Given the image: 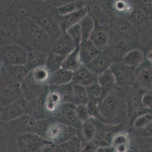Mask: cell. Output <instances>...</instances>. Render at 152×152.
<instances>
[{"mask_svg": "<svg viewBox=\"0 0 152 152\" xmlns=\"http://www.w3.org/2000/svg\"><path fill=\"white\" fill-rule=\"evenodd\" d=\"M65 33L72 40L76 48L80 46L83 41V35L79 23L67 29Z\"/></svg>", "mask_w": 152, "mask_h": 152, "instance_id": "cell-37", "label": "cell"}, {"mask_svg": "<svg viewBox=\"0 0 152 152\" xmlns=\"http://www.w3.org/2000/svg\"><path fill=\"white\" fill-rule=\"evenodd\" d=\"M111 68L115 77L116 86L129 87L135 83V67L127 66L120 62L114 63Z\"/></svg>", "mask_w": 152, "mask_h": 152, "instance_id": "cell-9", "label": "cell"}, {"mask_svg": "<svg viewBox=\"0 0 152 152\" xmlns=\"http://www.w3.org/2000/svg\"><path fill=\"white\" fill-rule=\"evenodd\" d=\"M76 111L78 118L82 123L90 118L87 104L76 106Z\"/></svg>", "mask_w": 152, "mask_h": 152, "instance_id": "cell-40", "label": "cell"}, {"mask_svg": "<svg viewBox=\"0 0 152 152\" xmlns=\"http://www.w3.org/2000/svg\"><path fill=\"white\" fill-rule=\"evenodd\" d=\"M37 23L47 34L49 35V33L50 32L52 29V24L50 21L45 18H42L39 19H38Z\"/></svg>", "mask_w": 152, "mask_h": 152, "instance_id": "cell-43", "label": "cell"}, {"mask_svg": "<svg viewBox=\"0 0 152 152\" xmlns=\"http://www.w3.org/2000/svg\"><path fill=\"white\" fill-rule=\"evenodd\" d=\"M26 102L23 98L10 104L1 107L0 119L1 121L8 123L26 114Z\"/></svg>", "mask_w": 152, "mask_h": 152, "instance_id": "cell-11", "label": "cell"}, {"mask_svg": "<svg viewBox=\"0 0 152 152\" xmlns=\"http://www.w3.org/2000/svg\"><path fill=\"white\" fill-rule=\"evenodd\" d=\"M54 149L55 150H54V152H68L60 146H57V148H55Z\"/></svg>", "mask_w": 152, "mask_h": 152, "instance_id": "cell-47", "label": "cell"}, {"mask_svg": "<svg viewBox=\"0 0 152 152\" xmlns=\"http://www.w3.org/2000/svg\"><path fill=\"white\" fill-rule=\"evenodd\" d=\"M152 122V111H148L139 115L132 121L133 128L143 129Z\"/></svg>", "mask_w": 152, "mask_h": 152, "instance_id": "cell-35", "label": "cell"}, {"mask_svg": "<svg viewBox=\"0 0 152 152\" xmlns=\"http://www.w3.org/2000/svg\"><path fill=\"white\" fill-rule=\"evenodd\" d=\"M98 83L109 91L116 87L115 77L111 68L98 75Z\"/></svg>", "mask_w": 152, "mask_h": 152, "instance_id": "cell-30", "label": "cell"}, {"mask_svg": "<svg viewBox=\"0 0 152 152\" xmlns=\"http://www.w3.org/2000/svg\"><path fill=\"white\" fill-rule=\"evenodd\" d=\"M52 118L47 120H39L25 114L14 120L8 124L10 128L19 134L34 133L44 137L45 131Z\"/></svg>", "mask_w": 152, "mask_h": 152, "instance_id": "cell-2", "label": "cell"}, {"mask_svg": "<svg viewBox=\"0 0 152 152\" xmlns=\"http://www.w3.org/2000/svg\"><path fill=\"white\" fill-rule=\"evenodd\" d=\"M112 145L116 152H128L129 148L130 138L127 132H120L112 139Z\"/></svg>", "mask_w": 152, "mask_h": 152, "instance_id": "cell-26", "label": "cell"}, {"mask_svg": "<svg viewBox=\"0 0 152 152\" xmlns=\"http://www.w3.org/2000/svg\"><path fill=\"white\" fill-rule=\"evenodd\" d=\"M83 35V40H88L95 29V23L93 18L89 14L86 15L79 23Z\"/></svg>", "mask_w": 152, "mask_h": 152, "instance_id": "cell-32", "label": "cell"}, {"mask_svg": "<svg viewBox=\"0 0 152 152\" xmlns=\"http://www.w3.org/2000/svg\"><path fill=\"white\" fill-rule=\"evenodd\" d=\"M1 58L4 64L26 65L28 52L18 44L4 45L1 48Z\"/></svg>", "mask_w": 152, "mask_h": 152, "instance_id": "cell-7", "label": "cell"}, {"mask_svg": "<svg viewBox=\"0 0 152 152\" xmlns=\"http://www.w3.org/2000/svg\"><path fill=\"white\" fill-rule=\"evenodd\" d=\"M145 13H148V15L152 14V1H148L143 5Z\"/></svg>", "mask_w": 152, "mask_h": 152, "instance_id": "cell-45", "label": "cell"}, {"mask_svg": "<svg viewBox=\"0 0 152 152\" xmlns=\"http://www.w3.org/2000/svg\"><path fill=\"white\" fill-rule=\"evenodd\" d=\"M140 148L145 152H152V136H147L137 139Z\"/></svg>", "mask_w": 152, "mask_h": 152, "instance_id": "cell-39", "label": "cell"}, {"mask_svg": "<svg viewBox=\"0 0 152 152\" xmlns=\"http://www.w3.org/2000/svg\"><path fill=\"white\" fill-rule=\"evenodd\" d=\"M73 97L72 103L75 105L87 104L89 102L87 88L84 86L73 83Z\"/></svg>", "mask_w": 152, "mask_h": 152, "instance_id": "cell-31", "label": "cell"}, {"mask_svg": "<svg viewBox=\"0 0 152 152\" xmlns=\"http://www.w3.org/2000/svg\"><path fill=\"white\" fill-rule=\"evenodd\" d=\"M17 145L20 152H42L54 144L42 136L34 133L19 134Z\"/></svg>", "mask_w": 152, "mask_h": 152, "instance_id": "cell-5", "label": "cell"}, {"mask_svg": "<svg viewBox=\"0 0 152 152\" xmlns=\"http://www.w3.org/2000/svg\"><path fill=\"white\" fill-rule=\"evenodd\" d=\"M76 107L71 102L62 103L53 115V119L56 121L80 130L82 123L78 118Z\"/></svg>", "mask_w": 152, "mask_h": 152, "instance_id": "cell-6", "label": "cell"}, {"mask_svg": "<svg viewBox=\"0 0 152 152\" xmlns=\"http://www.w3.org/2000/svg\"><path fill=\"white\" fill-rule=\"evenodd\" d=\"M79 48L80 60L82 65L85 66L101 52L89 39L83 40Z\"/></svg>", "mask_w": 152, "mask_h": 152, "instance_id": "cell-16", "label": "cell"}, {"mask_svg": "<svg viewBox=\"0 0 152 152\" xmlns=\"http://www.w3.org/2000/svg\"><path fill=\"white\" fill-rule=\"evenodd\" d=\"M76 47L70 36L66 34L61 36L57 39L51 47V52L63 56H66L72 52Z\"/></svg>", "mask_w": 152, "mask_h": 152, "instance_id": "cell-15", "label": "cell"}, {"mask_svg": "<svg viewBox=\"0 0 152 152\" xmlns=\"http://www.w3.org/2000/svg\"><path fill=\"white\" fill-rule=\"evenodd\" d=\"M99 147V142L97 140L90 142L83 141L81 152H96Z\"/></svg>", "mask_w": 152, "mask_h": 152, "instance_id": "cell-42", "label": "cell"}, {"mask_svg": "<svg viewBox=\"0 0 152 152\" xmlns=\"http://www.w3.org/2000/svg\"><path fill=\"white\" fill-rule=\"evenodd\" d=\"M135 83L141 89L152 90V64L147 60L135 67Z\"/></svg>", "mask_w": 152, "mask_h": 152, "instance_id": "cell-10", "label": "cell"}, {"mask_svg": "<svg viewBox=\"0 0 152 152\" xmlns=\"http://www.w3.org/2000/svg\"><path fill=\"white\" fill-rule=\"evenodd\" d=\"M98 107V121L110 125L121 124L129 113L127 102L114 90L99 104Z\"/></svg>", "mask_w": 152, "mask_h": 152, "instance_id": "cell-1", "label": "cell"}, {"mask_svg": "<svg viewBox=\"0 0 152 152\" xmlns=\"http://www.w3.org/2000/svg\"><path fill=\"white\" fill-rule=\"evenodd\" d=\"M99 51H104L109 43L108 34L104 30L95 28L90 36L89 39Z\"/></svg>", "mask_w": 152, "mask_h": 152, "instance_id": "cell-22", "label": "cell"}, {"mask_svg": "<svg viewBox=\"0 0 152 152\" xmlns=\"http://www.w3.org/2000/svg\"><path fill=\"white\" fill-rule=\"evenodd\" d=\"M88 14L87 8L84 7L72 13L64 16H61L59 25L60 28L66 32V30L73 26L79 23L82 18Z\"/></svg>", "mask_w": 152, "mask_h": 152, "instance_id": "cell-17", "label": "cell"}, {"mask_svg": "<svg viewBox=\"0 0 152 152\" xmlns=\"http://www.w3.org/2000/svg\"><path fill=\"white\" fill-rule=\"evenodd\" d=\"M145 132H146L148 136H152V122L145 129H143Z\"/></svg>", "mask_w": 152, "mask_h": 152, "instance_id": "cell-46", "label": "cell"}, {"mask_svg": "<svg viewBox=\"0 0 152 152\" xmlns=\"http://www.w3.org/2000/svg\"><path fill=\"white\" fill-rule=\"evenodd\" d=\"M98 75L92 72L85 66H81L73 73L72 83L87 88L98 83Z\"/></svg>", "mask_w": 152, "mask_h": 152, "instance_id": "cell-13", "label": "cell"}, {"mask_svg": "<svg viewBox=\"0 0 152 152\" xmlns=\"http://www.w3.org/2000/svg\"><path fill=\"white\" fill-rule=\"evenodd\" d=\"M96 152H116L114 147L113 145L100 146L98 148Z\"/></svg>", "mask_w": 152, "mask_h": 152, "instance_id": "cell-44", "label": "cell"}, {"mask_svg": "<svg viewBox=\"0 0 152 152\" xmlns=\"http://www.w3.org/2000/svg\"><path fill=\"white\" fill-rule=\"evenodd\" d=\"M32 77L36 81L40 84L48 85L50 72L46 66H40L31 71Z\"/></svg>", "mask_w": 152, "mask_h": 152, "instance_id": "cell-34", "label": "cell"}, {"mask_svg": "<svg viewBox=\"0 0 152 152\" xmlns=\"http://www.w3.org/2000/svg\"><path fill=\"white\" fill-rule=\"evenodd\" d=\"M82 142L78 134L60 146L68 152H81Z\"/></svg>", "mask_w": 152, "mask_h": 152, "instance_id": "cell-36", "label": "cell"}, {"mask_svg": "<svg viewBox=\"0 0 152 152\" xmlns=\"http://www.w3.org/2000/svg\"><path fill=\"white\" fill-rule=\"evenodd\" d=\"M48 56V54L43 51L28 52L26 65L31 71L40 66H45Z\"/></svg>", "mask_w": 152, "mask_h": 152, "instance_id": "cell-23", "label": "cell"}, {"mask_svg": "<svg viewBox=\"0 0 152 152\" xmlns=\"http://www.w3.org/2000/svg\"><path fill=\"white\" fill-rule=\"evenodd\" d=\"M23 98L27 102L33 100L43 95L49 89V85L39 83L32 77L31 72L21 83Z\"/></svg>", "mask_w": 152, "mask_h": 152, "instance_id": "cell-8", "label": "cell"}, {"mask_svg": "<svg viewBox=\"0 0 152 152\" xmlns=\"http://www.w3.org/2000/svg\"><path fill=\"white\" fill-rule=\"evenodd\" d=\"M49 89L57 92L61 97L62 103H72L73 97L72 83L59 86H49Z\"/></svg>", "mask_w": 152, "mask_h": 152, "instance_id": "cell-28", "label": "cell"}, {"mask_svg": "<svg viewBox=\"0 0 152 152\" xmlns=\"http://www.w3.org/2000/svg\"><path fill=\"white\" fill-rule=\"evenodd\" d=\"M80 131L81 138L83 141L90 142L96 140L97 135V127L93 118H90L83 123Z\"/></svg>", "mask_w": 152, "mask_h": 152, "instance_id": "cell-21", "label": "cell"}, {"mask_svg": "<svg viewBox=\"0 0 152 152\" xmlns=\"http://www.w3.org/2000/svg\"><path fill=\"white\" fill-rule=\"evenodd\" d=\"M3 71L10 77L21 84L31 70L26 65L4 64Z\"/></svg>", "mask_w": 152, "mask_h": 152, "instance_id": "cell-18", "label": "cell"}, {"mask_svg": "<svg viewBox=\"0 0 152 152\" xmlns=\"http://www.w3.org/2000/svg\"><path fill=\"white\" fill-rule=\"evenodd\" d=\"M83 7L79 2H70L60 6L58 9L61 15L64 16Z\"/></svg>", "mask_w": 152, "mask_h": 152, "instance_id": "cell-38", "label": "cell"}, {"mask_svg": "<svg viewBox=\"0 0 152 152\" xmlns=\"http://www.w3.org/2000/svg\"><path fill=\"white\" fill-rule=\"evenodd\" d=\"M47 92L39 97L26 102V114L39 120L51 118L48 115L44 108V99Z\"/></svg>", "mask_w": 152, "mask_h": 152, "instance_id": "cell-12", "label": "cell"}, {"mask_svg": "<svg viewBox=\"0 0 152 152\" xmlns=\"http://www.w3.org/2000/svg\"><path fill=\"white\" fill-rule=\"evenodd\" d=\"M66 57L50 52L48 54L45 66L50 73L58 71L62 68L63 62Z\"/></svg>", "mask_w": 152, "mask_h": 152, "instance_id": "cell-33", "label": "cell"}, {"mask_svg": "<svg viewBox=\"0 0 152 152\" xmlns=\"http://www.w3.org/2000/svg\"><path fill=\"white\" fill-rule=\"evenodd\" d=\"M73 72L61 68L50 73L49 86H59L72 83Z\"/></svg>", "mask_w": 152, "mask_h": 152, "instance_id": "cell-20", "label": "cell"}, {"mask_svg": "<svg viewBox=\"0 0 152 152\" xmlns=\"http://www.w3.org/2000/svg\"><path fill=\"white\" fill-rule=\"evenodd\" d=\"M27 33L33 40L44 42L49 40V35L35 22L29 23L26 26Z\"/></svg>", "mask_w": 152, "mask_h": 152, "instance_id": "cell-27", "label": "cell"}, {"mask_svg": "<svg viewBox=\"0 0 152 152\" xmlns=\"http://www.w3.org/2000/svg\"><path fill=\"white\" fill-rule=\"evenodd\" d=\"M82 66L79 56L78 47L66 57L63 62L62 68L74 73Z\"/></svg>", "mask_w": 152, "mask_h": 152, "instance_id": "cell-25", "label": "cell"}, {"mask_svg": "<svg viewBox=\"0 0 152 152\" xmlns=\"http://www.w3.org/2000/svg\"><path fill=\"white\" fill-rule=\"evenodd\" d=\"M86 88L89 101L98 104L101 103L110 92L98 83L91 85Z\"/></svg>", "mask_w": 152, "mask_h": 152, "instance_id": "cell-24", "label": "cell"}, {"mask_svg": "<svg viewBox=\"0 0 152 152\" xmlns=\"http://www.w3.org/2000/svg\"><path fill=\"white\" fill-rule=\"evenodd\" d=\"M75 128L56 121L52 118L45 131L44 138L55 145L60 146L78 134Z\"/></svg>", "mask_w": 152, "mask_h": 152, "instance_id": "cell-3", "label": "cell"}, {"mask_svg": "<svg viewBox=\"0 0 152 152\" xmlns=\"http://www.w3.org/2000/svg\"><path fill=\"white\" fill-rule=\"evenodd\" d=\"M62 103V99L59 94L48 89L45 95L44 105L45 111L50 117L53 118Z\"/></svg>", "mask_w": 152, "mask_h": 152, "instance_id": "cell-19", "label": "cell"}, {"mask_svg": "<svg viewBox=\"0 0 152 152\" xmlns=\"http://www.w3.org/2000/svg\"><path fill=\"white\" fill-rule=\"evenodd\" d=\"M1 72L0 84L1 107L6 106L23 98L21 84Z\"/></svg>", "mask_w": 152, "mask_h": 152, "instance_id": "cell-4", "label": "cell"}, {"mask_svg": "<svg viewBox=\"0 0 152 152\" xmlns=\"http://www.w3.org/2000/svg\"><path fill=\"white\" fill-rule=\"evenodd\" d=\"M143 61V55L139 50L134 49L127 52L123 57L121 63L124 64L136 67Z\"/></svg>", "mask_w": 152, "mask_h": 152, "instance_id": "cell-29", "label": "cell"}, {"mask_svg": "<svg viewBox=\"0 0 152 152\" xmlns=\"http://www.w3.org/2000/svg\"><path fill=\"white\" fill-rule=\"evenodd\" d=\"M113 64L110 56L102 51L85 66L92 72L99 75L110 69Z\"/></svg>", "mask_w": 152, "mask_h": 152, "instance_id": "cell-14", "label": "cell"}, {"mask_svg": "<svg viewBox=\"0 0 152 152\" xmlns=\"http://www.w3.org/2000/svg\"><path fill=\"white\" fill-rule=\"evenodd\" d=\"M147 60L150 62L152 64V50L149 52L147 56H146Z\"/></svg>", "mask_w": 152, "mask_h": 152, "instance_id": "cell-48", "label": "cell"}, {"mask_svg": "<svg viewBox=\"0 0 152 152\" xmlns=\"http://www.w3.org/2000/svg\"><path fill=\"white\" fill-rule=\"evenodd\" d=\"M141 103L144 108L152 111V90L146 91L142 94Z\"/></svg>", "mask_w": 152, "mask_h": 152, "instance_id": "cell-41", "label": "cell"}]
</instances>
